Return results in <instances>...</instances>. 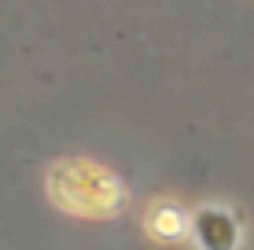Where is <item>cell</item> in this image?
Returning <instances> with one entry per match:
<instances>
[{
	"label": "cell",
	"instance_id": "cell-1",
	"mask_svg": "<svg viewBox=\"0 0 254 250\" xmlns=\"http://www.w3.org/2000/svg\"><path fill=\"white\" fill-rule=\"evenodd\" d=\"M63 173L70 177V192H77L74 210H111V206L122 202V195H107V184H115L107 173L92 169L89 162H63Z\"/></svg>",
	"mask_w": 254,
	"mask_h": 250
},
{
	"label": "cell",
	"instance_id": "cell-2",
	"mask_svg": "<svg viewBox=\"0 0 254 250\" xmlns=\"http://www.w3.org/2000/svg\"><path fill=\"white\" fill-rule=\"evenodd\" d=\"M191 236L203 250H236L240 243V221L225 206H203L191 217Z\"/></svg>",
	"mask_w": 254,
	"mask_h": 250
},
{
	"label": "cell",
	"instance_id": "cell-3",
	"mask_svg": "<svg viewBox=\"0 0 254 250\" xmlns=\"http://www.w3.org/2000/svg\"><path fill=\"white\" fill-rule=\"evenodd\" d=\"M147 228H151L155 236H162V239H177V236H185V232H191V217L173 202H155L151 213H147Z\"/></svg>",
	"mask_w": 254,
	"mask_h": 250
}]
</instances>
